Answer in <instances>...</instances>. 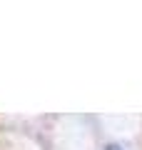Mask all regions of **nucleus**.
Listing matches in <instances>:
<instances>
[{"label":"nucleus","mask_w":142,"mask_h":150,"mask_svg":"<svg viewBox=\"0 0 142 150\" xmlns=\"http://www.w3.org/2000/svg\"><path fill=\"white\" fill-rule=\"evenodd\" d=\"M107 150H122V148H117V145H110V148H107Z\"/></svg>","instance_id":"nucleus-1"}]
</instances>
